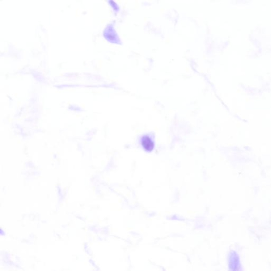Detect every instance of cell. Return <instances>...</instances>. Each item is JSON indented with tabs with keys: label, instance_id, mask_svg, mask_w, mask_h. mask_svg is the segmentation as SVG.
<instances>
[{
	"label": "cell",
	"instance_id": "6da1fadb",
	"mask_svg": "<svg viewBox=\"0 0 271 271\" xmlns=\"http://www.w3.org/2000/svg\"><path fill=\"white\" fill-rule=\"evenodd\" d=\"M142 145L147 151H151L154 148V143L153 141H151V139L148 137L143 138L142 141Z\"/></svg>",
	"mask_w": 271,
	"mask_h": 271
}]
</instances>
